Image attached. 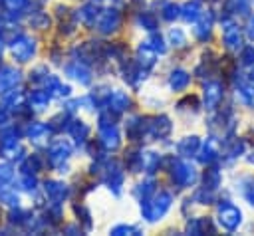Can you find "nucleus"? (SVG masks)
Listing matches in <instances>:
<instances>
[{"label":"nucleus","mask_w":254,"mask_h":236,"mask_svg":"<svg viewBox=\"0 0 254 236\" xmlns=\"http://www.w3.org/2000/svg\"><path fill=\"white\" fill-rule=\"evenodd\" d=\"M171 204H173V196L169 192L161 190L159 194L155 192L151 198L141 200V214L149 222H157V220H161L167 214V210L171 208Z\"/></svg>","instance_id":"f257e3e1"},{"label":"nucleus","mask_w":254,"mask_h":236,"mask_svg":"<svg viewBox=\"0 0 254 236\" xmlns=\"http://www.w3.org/2000/svg\"><path fill=\"white\" fill-rule=\"evenodd\" d=\"M171 178L177 186L185 188V186H190V184L196 182L198 173L190 163H187L183 159H177V161H173V167H171Z\"/></svg>","instance_id":"f03ea898"},{"label":"nucleus","mask_w":254,"mask_h":236,"mask_svg":"<svg viewBox=\"0 0 254 236\" xmlns=\"http://www.w3.org/2000/svg\"><path fill=\"white\" fill-rule=\"evenodd\" d=\"M218 224L228 230V232H234L240 224H242V210L230 202H222L218 204Z\"/></svg>","instance_id":"7ed1b4c3"},{"label":"nucleus","mask_w":254,"mask_h":236,"mask_svg":"<svg viewBox=\"0 0 254 236\" xmlns=\"http://www.w3.org/2000/svg\"><path fill=\"white\" fill-rule=\"evenodd\" d=\"M69 155H71V147H69V143L67 141H64V139H58V141H54L52 145H50V149H48V161H50V165L54 167V169H58L60 173H65L64 169V163L69 159Z\"/></svg>","instance_id":"20e7f679"},{"label":"nucleus","mask_w":254,"mask_h":236,"mask_svg":"<svg viewBox=\"0 0 254 236\" xmlns=\"http://www.w3.org/2000/svg\"><path fill=\"white\" fill-rule=\"evenodd\" d=\"M93 26L103 36L117 32V28L121 26V14H119V10L117 8H107V10L99 12V16H97V20H95Z\"/></svg>","instance_id":"39448f33"},{"label":"nucleus","mask_w":254,"mask_h":236,"mask_svg":"<svg viewBox=\"0 0 254 236\" xmlns=\"http://www.w3.org/2000/svg\"><path fill=\"white\" fill-rule=\"evenodd\" d=\"M222 42H224V48L228 52L242 50V32L230 18H226L222 22Z\"/></svg>","instance_id":"423d86ee"},{"label":"nucleus","mask_w":254,"mask_h":236,"mask_svg":"<svg viewBox=\"0 0 254 236\" xmlns=\"http://www.w3.org/2000/svg\"><path fill=\"white\" fill-rule=\"evenodd\" d=\"M36 54V40H32L30 36H20L12 42V56L18 61H28L32 59V56Z\"/></svg>","instance_id":"0eeeda50"},{"label":"nucleus","mask_w":254,"mask_h":236,"mask_svg":"<svg viewBox=\"0 0 254 236\" xmlns=\"http://www.w3.org/2000/svg\"><path fill=\"white\" fill-rule=\"evenodd\" d=\"M101 177H103V180L107 182V186L115 192V194H119L121 192V186H123V169H121V165L117 163V161H109L107 165H105V171L101 173Z\"/></svg>","instance_id":"6e6552de"},{"label":"nucleus","mask_w":254,"mask_h":236,"mask_svg":"<svg viewBox=\"0 0 254 236\" xmlns=\"http://www.w3.org/2000/svg\"><path fill=\"white\" fill-rule=\"evenodd\" d=\"M224 97V87L218 81H208L204 85V107L208 111H214Z\"/></svg>","instance_id":"1a4fd4ad"},{"label":"nucleus","mask_w":254,"mask_h":236,"mask_svg":"<svg viewBox=\"0 0 254 236\" xmlns=\"http://www.w3.org/2000/svg\"><path fill=\"white\" fill-rule=\"evenodd\" d=\"M151 123H147V135L153 137V139H163L171 133L173 125H171V119L165 117V115H159V117H153L149 119Z\"/></svg>","instance_id":"9d476101"},{"label":"nucleus","mask_w":254,"mask_h":236,"mask_svg":"<svg viewBox=\"0 0 254 236\" xmlns=\"http://www.w3.org/2000/svg\"><path fill=\"white\" fill-rule=\"evenodd\" d=\"M99 143L103 149L107 151H117L119 145H121V137H119V131L115 125H105V127H99Z\"/></svg>","instance_id":"9b49d317"},{"label":"nucleus","mask_w":254,"mask_h":236,"mask_svg":"<svg viewBox=\"0 0 254 236\" xmlns=\"http://www.w3.org/2000/svg\"><path fill=\"white\" fill-rule=\"evenodd\" d=\"M44 192L50 200L54 202H64L67 196H69V186L62 180H46L44 184Z\"/></svg>","instance_id":"f8f14e48"},{"label":"nucleus","mask_w":254,"mask_h":236,"mask_svg":"<svg viewBox=\"0 0 254 236\" xmlns=\"http://www.w3.org/2000/svg\"><path fill=\"white\" fill-rule=\"evenodd\" d=\"M212 22H214L212 14H210V12H202V14L198 16V20L194 22V28H192L194 38L200 40V42H206L208 36H210V32H212Z\"/></svg>","instance_id":"ddd939ff"},{"label":"nucleus","mask_w":254,"mask_h":236,"mask_svg":"<svg viewBox=\"0 0 254 236\" xmlns=\"http://www.w3.org/2000/svg\"><path fill=\"white\" fill-rule=\"evenodd\" d=\"M65 73H67L69 77H73L75 81L83 83V85H87V83L91 81V71H89L87 65H85L83 61H79V59L67 63V65H65Z\"/></svg>","instance_id":"4468645a"},{"label":"nucleus","mask_w":254,"mask_h":236,"mask_svg":"<svg viewBox=\"0 0 254 236\" xmlns=\"http://www.w3.org/2000/svg\"><path fill=\"white\" fill-rule=\"evenodd\" d=\"M99 12H101V10H99V0H93V2L83 4V6L77 10V18H79L81 24L93 26L95 20H97V16H99Z\"/></svg>","instance_id":"2eb2a0df"},{"label":"nucleus","mask_w":254,"mask_h":236,"mask_svg":"<svg viewBox=\"0 0 254 236\" xmlns=\"http://www.w3.org/2000/svg\"><path fill=\"white\" fill-rule=\"evenodd\" d=\"M129 105H131V97H129L125 91L115 89V91H111L109 97H107V107H109L113 113H121V111L129 109Z\"/></svg>","instance_id":"dca6fc26"},{"label":"nucleus","mask_w":254,"mask_h":236,"mask_svg":"<svg viewBox=\"0 0 254 236\" xmlns=\"http://www.w3.org/2000/svg\"><path fill=\"white\" fill-rule=\"evenodd\" d=\"M198 149H200V139L196 135L183 137L177 145V151L181 157H194V155H198Z\"/></svg>","instance_id":"f3484780"},{"label":"nucleus","mask_w":254,"mask_h":236,"mask_svg":"<svg viewBox=\"0 0 254 236\" xmlns=\"http://www.w3.org/2000/svg\"><path fill=\"white\" fill-rule=\"evenodd\" d=\"M198 161L200 163H204V165H212L216 159H218V155H220V147H218V143L214 141V137H210V139H206V143L202 145V151L198 149Z\"/></svg>","instance_id":"a211bd4d"},{"label":"nucleus","mask_w":254,"mask_h":236,"mask_svg":"<svg viewBox=\"0 0 254 236\" xmlns=\"http://www.w3.org/2000/svg\"><path fill=\"white\" fill-rule=\"evenodd\" d=\"M187 232L189 234H194V236H198V234H214V224H212V220L210 218H204V216H198V218H192V220H189V224H187Z\"/></svg>","instance_id":"6ab92c4d"},{"label":"nucleus","mask_w":254,"mask_h":236,"mask_svg":"<svg viewBox=\"0 0 254 236\" xmlns=\"http://www.w3.org/2000/svg\"><path fill=\"white\" fill-rule=\"evenodd\" d=\"M18 83H20V71H16L14 67H4L0 73V93H8Z\"/></svg>","instance_id":"aec40b11"},{"label":"nucleus","mask_w":254,"mask_h":236,"mask_svg":"<svg viewBox=\"0 0 254 236\" xmlns=\"http://www.w3.org/2000/svg\"><path fill=\"white\" fill-rule=\"evenodd\" d=\"M202 12H204V10H202V6H200L198 0H189V2H185V4L181 6V16H183L185 22H192V24H194Z\"/></svg>","instance_id":"412c9836"},{"label":"nucleus","mask_w":254,"mask_h":236,"mask_svg":"<svg viewBox=\"0 0 254 236\" xmlns=\"http://www.w3.org/2000/svg\"><path fill=\"white\" fill-rule=\"evenodd\" d=\"M145 119L143 117H133L127 121V137L131 141H137V139H143V135H147V123H143Z\"/></svg>","instance_id":"4be33fe9"},{"label":"nucleus","mask_w":254,"mask_h":236,"mask_svg":"<svg viewBox=\"0 0 254 236\" xmlns=\"http://www.w3.org/2000/svg\"><path fill=\"white\" fill-rule=\"evenodd\" d=\"M242 153H244V141L242 139H236V137L226 139L224 145H222V149H220V155H224L226 159H236Z\"/></svg>","instance_id":"5701e85b"},{"label":"nucleus","mask_w":254,"mask_h":236,"mask_svg":"<svg viewBox=\"0 0 254 236\" xmlns=\"http://www.w3.org/2000/svg\"><path fill=\"white\" fill-rule=\"evenodd\" d=\"M137 58H139L137 61H139V65H141L143 69H151V67L155 65V61H157V59H155V58H157V52L151 50V48L143 42V44L139 46V50H137Z\"/></svg>","instance_id":"b1692460"},{"label":"nucleus","mask_w":254,"mask_h":236,"mask_svg":"<svg viewBox=\"0 0 254 236\" xmlns=\"http://www.w3.org/2000/svg\"><path fill=\"white\" fill-rule=\"evenodd\" d=\"M236 95H240L242 103L254 107V81H252L250 77L244 79V81H240V83L236 85Z\"/></svg>","instance_id":"393cba45"},{"label":"nucleus","mask_w":254,"mask_h":236,"mask_svg":"<svg viewBox=\"0 0 254 236\" xmlns=\"http://www.w3.org/2000/svg\"><path fill=\"white\" fill-rule=\"evenodd\" d=\"M220 182H222V177H220V171L216 167H210V169L204 171V175H202V188L216 190L220 186Z\"/></svg>","instance_id":"a878e982"},{"label":"nucleus","mask_w":254,"mask_h":236,"mask_svg":"<svg viewBox=\"0 0 254 236\" xmlns=\"http://www.w3.org/2000/svg\"><path fill=\"white\" fill-rule=\"evenodd\" d=\"M189 81H190V75H189L185 69H175V71H171V75H169V85H171V89H175V91H183V89L189 85Z\"/></svg>","instance_id":"bb28decb"},{"label":"nucleus","mask_w":254,"mask_h":236,"mask_svg":"<svg viewBox=\"0 0 254 236\" xmlns=\"http://www.w3.org/2000/svg\"><path fill=\"white\" fill-rule=\"evenodd\" d=\"M67 131H69V135L75 139V143H83L85 139H87V135H89V127L83 123V121H69V125H67Z\"/></svg>","instance_id":"cd10ccee"},{"label":"nucleus","mask_w":254,"mask_h":236,"mask_svg":"<svg viewBox=\"0 0 254 236\" xmlns=\"http://www.w3.org/2000/svg\"><path fill=\"white\" fill-rule=\"evenodd\" d=\"M26 133H28V137H30L34 143H44L46 137L50 135V127L44 125V123H32Z\"/></svg>","instance_id":"c85d7f7f"},{"label":"nucleus","mask_w":254,"mask_h":236,"mask_svg":"<svg viewBox=\"0 0 254 236\" xmlns=\"http://www.w3.org/2000/svg\"><path fill=\"white\" fill-rule=\"evenodd\" d=\"M238 186H240L242 198H244L248 204L254 206V177H244V178H240Z\"/></svg>","instance_id":"c756f323"},{"label":"nucleus","mask_w":254,"mask_h":236,"mask_svg":"<svg viewBox=\"0 0 254 236\" xmlns=\"http://www.w3.org/2000/svg\"><path fill=\"white\" fill-rule=\"evenodd\" d=\"M50 99H52V95H50L46 89H36V91L30 93V105L36 107V109L48 107V105H50Z\"/></svg>","instance_id":"7c9ffc66"},{"label":"nucleus","mask_w":254,"mask_h":236,"mask_svg":"<svg viewBox=\"0 0 254 236\" xmlns=\"http://www.w3.org/2000/svg\"><path fill=\"white\" fill-rule=\"evenodd\" d=\"M141 157H143V171L155 173L159 163H161V155L155 151H147V153H141Z\"/></svg>","instance_id":"2f4dec72"},{"label":"nucleus","mask_w":254,"mask_h":236,"mask_svg":"<svg viewBox=\"0 0 254 236\" xmlns=\"http://www.w3.org/2000/svg\"><path fill=\"white\" fill-rule=\"evenodd\" d=\"M226 12L228 14H248L250 0H226Z\"/></svg>","instance_id":"473e14b6"},{"label":"nucleus","mask_w":254,"mask_h":236,"mask_svg":"<svg viewBox=\"0 0 254 236\" xmlns=\"http://www.w3.org/2000/svg\"><path fill=\"white\" fill-rule=\"evenodd\" d=\"M137 196L141 198V200H147V198H151L153 194H155V178H147V180H143L141 184H137Z\"/></svg>","instance_id":"72a5a7b5"},{"label":"nucleus","mask_w":254,"mask_h":236,"mask_svg":"<svg viewBox=\"0 0 254 236\" xmlns=\"http://www.w3.org/2000/svg\"><path fill=\"white\" fill-rule=\"evenodd\" d=\"M151 50H155L157 54H165L167 52V44H165V40H163V36L161 34H157V32H153L149 38H147V42H145Z\"/></svg>","instance_id":"f704fd0d"},{"label":"nucleus","mask_w":254,"mask_h":236,"mask_svg":"<svg viewBox=\"0 0 254 236\" xmlns=\"http://www.w3.org/2000/svg\"><path fill=\"white\" fill-rule=\"evenodd\" d=\"M161 16H163L167 22H173L175 18L181 16V6L175 4V2H167V4L163 6V10H161Z\"/></svg>","instance_id":"c9c22d12"},{"label":"nucleus","mask_w":254,"mask_h":236,"mask_svg":"<svg viewBox=\"0 0 254 236\" xmlns=\"http://www.w3.org/2000/svg\"><path fill=\"white\" fill-rule=\"evenodd\" d=\"M137 22H139V26H143V28L149 30V32H153V30L157 28V18H155L151 12H141L139 18H137Z\"/></svg>","instance_id":"e433bc0d"},{"label":"nucleus","mask_w":254,"mask_h":236,"mask_svg":"<svg viewBox=\"0 0 254 236\" xmlns=\"http://www.w3.org/2000/svg\"><path fill=\"white\" fill-rule=\"evenodd\" d=\"M109 234L113 236H125V234H141V228L139 226H131V224H119V226H113L109 230Z\"/></svg>","instance_id":"4c0bfd02"},{"label":"nucleus","mask_w":254,"mask_h":236,"mask_svg":"<svg viewBox=\"0 0 254 236\" xmlns=\"http://www.w3.org/2000/svg\"><path fill=\"white\" fill-rule=\"evenodd\" d=\"M240 63L246 65V67L254 65V46H244L240 50Z\"/></svg>","instance_id":"58836bf2"},{"label":"nucleus","mask_w":254,"mask_h":236,"mask_svg":"<svg viewBox=\"0 0 254 236\" xmlns=\"http://www.w3.org/2000/svg\"><path fill=\"white\" fill-rule=\"evenodd\" d=\"M169 42H171L173 46H177V48H183V46L187 44L185 32H183V30H179V28H173V30L169 32Z\"/></svg>","instance_id":"ea45409f"},{"label":"nucleus","mask_w":254,"mask_h":236,"mask_svg":"<svg viewBox=\"0 0 254 236\" xmlns=\"http://www.w3.org/2000/svg\"><path fill=\"white\" fill-rule=\"evenodd\" d=\"M0 198L6 202V204H12V206H18V194L14 190H8L6 186L0 188Z\"/></svg>","instance_id":"a19ab883"},{"label":"nucleus","mask_w":254,"mask_h":236,"mask_svg":"<svg viewBox=\"0 0 254 236\" xmlns=\"http://www.w3.org/2000/svg\"><path fill=\"white\" fill-rule=\"evenodd\" d=\"M20 182H22V186L26 190H34L36 188V177H34V173H24L22 178H20Z\"/></svg>","instance_id":"79ce46f5"},{"label":"nucleus","mask_w":254,"mask_h":236,"mask_svg":"<svg viewBox=\"0 0 254 236\" xmlns=\"http://www.w3.org/2000/svg\"><path fill=\"white\" fill-rule=\"evenodd\" d=\"M12 177H14V171H12V167L10 165H0V182H8V180H12Z\"/></svg>","instance_id":"37998d69"},{"label":"nucleus","mask_w":254,"mask_h":236,"mask_svg":"<svg viewBox=\"0 0 254 236\" xmlns=\"http://www.w3.org/2000/svg\"><path fill=\"white\" fill-rule=\"evenodd\" d=\"M75 212L77 214H81V220H83V224H85V228H89L91 226V214H89V210L85 208V206H75Z\"/></svg>","instance_id":"c03bdc74"},{"label":"nucleus","mask_w":254,"mask_h":236,"mask_svg":"<svg viewBox=\"0 0 254 236\" xmlns=\"http://www.w3.org/2000/svg\"><path fill=\"white\" fill-rule=\"evenodd\" d=\"M30 0H4V4L10 8V10H22Z\"/></svg>","instance_id":"a18cd8bd"},{"label":"nucleus","mask_w":254,"mask_h":236,"mask_svg":"<svg viewBox=\"0 0 254 236\" xmlns=\"http://www.w3.org/2000/svg\"><path fill=\"white\" fill-rule=\"evenodd\" d=\"M34 24H36L38 28H46V26H50V18H48L46 14H38V18L34 20Z\"/></svg>","instance_id":"49530a36"},{"label":"nucleus","mask_w":254,"mask_h":236,"mask_svg":"<svg viewBox=\"0 0 254 236\" xmlns=\"http://www.w3.org/2000/svg\"><path fill=\"white\" fill-rule=\"evenodd\" d=\"M246 36H248L250 40H254V16L248 20V26H246Z\"/></svg>","instance_id":"de8ad7c7"},{"label":"nucleus","mask_w":254,"mask_h":236,"mask_svg":"<svg viewBox=\"0 0 254 236\" xmlns=\"http://www.w3.org/2000/svg\"><path fill=\"white\" fill-rule=\"evenodd\" d=\"M248 161H250V163H252V165H254V153H252V155H250V157H248Z\"/></svg>","instance_id":"09e8293b"},{"label":"nucleus","mask_w":254,"mask_h":236,"mask_svg":"<svg viewBox=\"0 0 254 236\" xmlns=\"http://www.w3.org/2000/svg\"><path fill=\"white\" fill-rule=\"evenodd\" d=\"M250 79H252V81H254V69H252V71H250Z\"/></svg>","instance_id":"8fccbe9b"}]
</instances>
